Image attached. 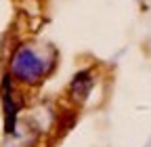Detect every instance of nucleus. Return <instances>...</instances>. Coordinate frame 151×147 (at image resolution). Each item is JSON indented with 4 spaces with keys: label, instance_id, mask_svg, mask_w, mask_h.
I'll return each instance as SVG.
<instances>
[{
    "label": "nucleus",
    "instance_id": "obj_1",
    "mask_svg": "<svg viewBox=\"0 0 151 147\" xmlns=\"http://www.w3.org/2000/svg\"><path fill=\"white\" fill-rule=\"evenodd\" d=\"M11 71L21 82H38L40 76L44 74V63L29 46H21L13 55Z\"/></svg>",
    "mask_w": 151,
    "mask_h": 147
},
{
    "label": "nucleus",
    "instance_id": "obj_2",
    "mask_svg": "<svg viewBox=\"0 0 151 147\" xmlns=\"http://www.w3.org/2000/svg\"><path fill=\"white\" fill-rule=\"evenodd\" d=\"M2 103H4V118H6V133H13L15 130V116H17V109H19V103L17 97H15V90H13V82H11V76L6 74L4 76V82H2Z\"/></svg>",
    "mask_w": 151,
    "mask_h": 147
},
{
    "label": "nucleus",
    "instance_id": "obj_3",
    "mask_svg": "<svg viewBox=\"0 0 151 147\" xmlns=\"http://www.w3.org/2000/svg\"><path fill=\"white\" fill-rule=\"evenodd\" d=\"M90 88H92V78H90V74L88 71H80V74H76V78L71 80V86H69V95L73 101H84L90 93Z\"/></svg>",
    "mask_w": 151,
    "mask_h": 147
}]
</instances>
